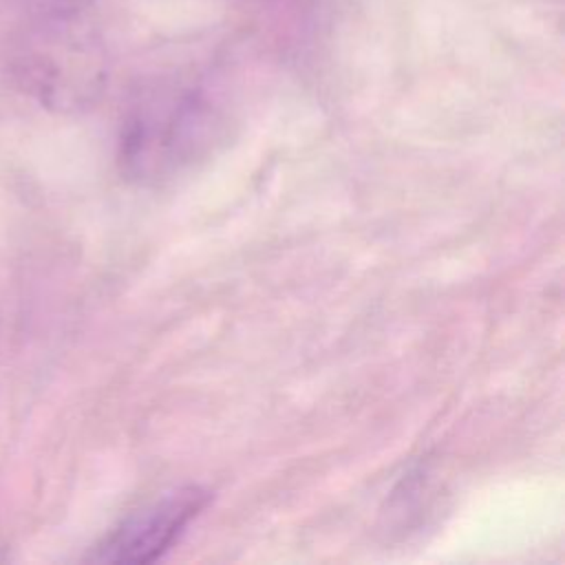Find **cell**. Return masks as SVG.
Segmentation results:
<instances>
[{
	"label": "cell",
	"mask_w": 565,
	"mask_h": 565,
	"mask_svg": "<svg viewBox=\"0 0 565 565\" xmlns=\"http://www.w3.org/2000/svg\"><path fill=\"white\" fill-rule=\"evenodd\" d=\"M15 82L49 108H73L88 102L102 82L95 44L68 20L33 24L13 51Z\"/></svg>",
	"instance_id": "1"
},
{
	"label": "cell",
	"mask_w": 565,
	"mask_h": 565,
	"mask_svg": "<svg viewBox=\"0 0 565 565\" xmlns=\"http://www.w3.org/2000/svg\"><path fill=\"white\" fill-rule=\"evenodd\" d=\"M210 494L199 486L177 488L115 527L90 556L99 563H152L205 508Z\"/></svg>",
	"instance_id": "2"
}]
</instances>
